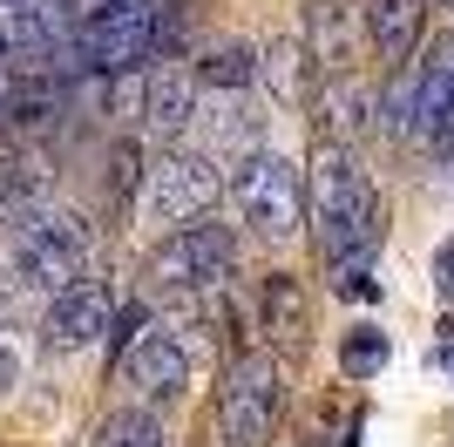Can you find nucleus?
Segmentation results:
<instances>
[{"mask_svg":"<svg viewBox=\"0 0 454 447\" xmlns=\"http://www.w3.org/2000/svg\"><path fill=\"white\" fill-rule=\"evenodd\" d=\"M366 35H373V48L400 68L420 41V0H366Z\"/></svg>","mask_w":454,"mask_h":447,"instance_id":"obj_12","label":"nucleus"},{"mask_svg":"<svg viewBox=\"0 0 454 447\" xmlns=\"http://www.w3.org/2000/svg\"><path fill=\"white\" fill-rule=\"evenodd\" d=\"M89 258H95V231L61 204H27L7 217V278L20 292H68V285L89 278Z\"/></svg>","mask_w":454,"mask_h":447,"instance_id":"obj_2","label":"nucleus"},{"mask_svg":"<svg viewBox=\"0 0 454 447\" xmlns=\"http://www.w3.org/2000/svg\"><path fill=\"white\" fill-rule=\"evenodd\" d=\"M217 149H258V115L251 109H238V102H217V109H210V156H217Z\"/></svg>","mask_w":454,"mask_h":447,"instance_id":"obj_18","label":"nucleus"},{"mask_svg":"<svg viewBox=\"0 0 454 447\" xmlns=\"http://www.w3.org/2000/svg\"><path fill=\"white\" fill-rule=\"evenodd\" d=\"M325 122H333V129H340L346 143H353V136H360L366 122H380V102L360 89V82H346V74L333 82V74H325Z\"/></svg>","mask_w":454,"mask_h":447,"instance_id":"obj_15","label":"nucleus"},{"mask_svg":"<svg viewBox=\"0 0 454 447\" xmlns=\"http://www.w3.org/2000/svg\"><path fill=\"white\" fill-rule=\"evenodd\" d=\"M163 0H102L75 27V74H143L156 68Z\"/></svg>","mask_w":454,"mask_h":447,"instance_id":"obj_3","label":"nucleus"},{"mask_svg":"<svg viewBox=\"0 0 454 447\" xmlns=\"http://www.w3.org/2000/svg\"><path fill=\"white\" fill-rule=\"evenodd\" d=\"M231 264H238V238H231V224H184L170 238L150 251V278L163 292H217L231 278Z\"/></svg>","mask_w":454,"mask_h":447,"instance_id":"obj_7","label":"nucleus"},{"mask_svg":"<svg viewBox=\"0 0 454 447\" xmlns=\"http://www.w3.org/2000/svg\"><path fill=\"white\" fill-rule=\"evenodd\" d=\"M143 122H150V136L176 143V136L197 122V74L176 68V61L143 68Z\"/></svg>","mask_w":454,"mask_h":447,"instance_id":"obj_10","label":"nucleus"},{"mask_svg":"<svg viewBox=\"0 0 454 447\" xmlns=\"http://www.w3.org/2000/svg\"><path fill=\"white\" fill-rule=\"evenodd\" d=\"M217 190H224V169H217L210 149H170V156H156V163L143 169L136 210H143V224H156V231H163V224L184 231V224H197L217 204Z\"/></svg>","mask_w":454,"mask_h":447,"instance_id":"obj_4","label":"nucleus"},{"mask_svg":"<svg viewBox=\"0 0 454 447\" xmlns=\"http://www.w3.org/2000/svg\"><path fill=\"white\" fill-rule=\"evenodd\" d=\"M231 204H238V217L265 244H285L305 224V184L278 149H251V156H238V169H231Z\"/></svg>","mask_w":454,"mask_h":447,"instance_id":"obj_5","label":"nucleus"},{"mask_svg":"<svg viewBox=\"0 0 454 447\" xmlns=\"http://www.w3.org/2000/svg\"><path fill=\"white\" fill-rule=\"evenodd\" d=\"M122 380H129L143 400H176V393L190 387V353H184V339L170 333V325H143L136 333V346L122 359Z\"/></svg>","mask_w":454,"mask_h":447,"instance_id":"obj_9","label":"nucleus"},{"mask_svg":"<svg viewBox=\"0 0 454 447\" xmlns=\"http://www.w3.org/2000/svg\"><path fill=\"white\" fill-rule=\"evenodd\" d=\"M448 7H454V0H448Z\"/></svg>","mask_w":454,"mask_h":447,"instance_id":"obj_26","label":"nucleus"},{"mask_svg":"<svg viewBox=\"0 0 454 447\" xmlns=\"http://www.w3.org/2000/svg\"><path fill=\"white\" fill-rule=\"evenodd\" d=\"M14 380H20V359L14 346H0V393H14Z\"/></svg>","mask_w":454,"mask_h":447,"instance_id":"obj_23","label":"nucleus"},{"mask_svg":"<svg viewBox=\"0 0 454 447\" xmlns=\"http://www.w3.org/2000/svg\"><path fill=\"white\" fill-rule=\"evenodd\" d=\"M95 447H170V434H163V420L150 407H115L95 427Z\"/></svg>","mask_w":454,"mask_h":447,"instance_id":"obj_16","label":"nucleus"},{"mask_svg":"<svg viewBox=\"0 0 454 447\" xmlns=\"http://www.w3.org/2000/svg\"><path fill=\"white\" fill-rule=\"evenodd\" d=\"M258 68H265V55L258 48H245V41H217V48H204V61H197V82L217 95H238L258 82Z\"/></svg>","mask_w":454,"mask_h":447,"instance_id":"obj_13","label":"nucleus"},{"mask_svg":"<svg viewBox=\"0 0 454 447\" xmlns=\"http://www.w3.org/2000/svg\"><path fill=\"white\" fill-rule=\"evenodd\" d=\"M305 210H312V238H319V258L333 271V292H353V285L373 271L380 244H387V224H380V190L360 169V156L346 143H325L319 163H312V184H305Z\"/></svg>","mask_w":454,"mask_h":447,"instance_id":"obj_1","label":"nucleus"},{"mask_svg":"<svg viewBox=\"0 0 454 447\" xmlns=\"http://www.w3.org/2000/svg\"><path fill=\"white\" fill-rule=\"evenodd\" d=\"M434 285H441V298H454V238L434 251Z\"/></svg>","mask_w":454,"mask_h":447,"instance_id":"obj_22","label":"nucleus"},{"mask_svg":"<svg viewBox=\"0 0 454 447\" xmlns=\"http://www.w3.org/2000/svg\"><path fill=\"white\" fill-rule=\"evenodd\" d=\"M143 325H150V312H143V305H122V312H115V325H109V353L122 359L136 346V333H143Z\"/></svg>","mask_w":454,"mask_h":447,"instance_id":"obj_21","label":"nucleus"},{"mask_svg":"<svg viewBox=\"0 0 454 447\" xmlns=\"http://www.w3.org/2000/svg\"><path fill=\"white\" fill-rule=\"evenodd\" d=\"M0 7H27V0H0Z\"/></svg>","mask_w":454,"mask_h":447,"instance_id":"obj_24","label":"nucleus"},{"mask_svg":"<svg viewBox=\"0 0 454 447\" xmlns=\"http://www.w3.org/2000/svg\"><path fill=\"white\" fill-rule=\"evenodd\" d=\"M136 163H143V156H136V143H115V149H109V190H115V197H129V190L143 184V169H136Z\"/></svg>","mask_w":454,"mask_h":447,"instance_id":"obj_20","label":"nucleus"},{"mask_svg":"<svg viewBox=\"0 0 454 447\" xmlns=\"http://www.w3.org/2000/svg\"><path fill=\"white\" fill-rule=\"evenodd\" d=\"M414 143H434L454 149V35H441L420 61V122H414Z\"/></svg>","mask_w":454,"mask_h":447,"instance_id":"obj_11","label":"nucleus"},{"mask_svg":"<svg viewBox=\"0 0 454 447\" xmlns=\"http://www.w3.org/2000/svg\"><path fill=\"white\" fill-rule=\"evenodd\" d=\"M285 387H278V359L271 353H245L224 366V387H217V420H224L231 447H265L278 427Z\"/></svg>","mask_w":454,"mask_h":447,"instance_id":"obj_6","label":"nucleus"},{"mask_svg":"<svg viewBox=\"0 0 454 447\" xmlns=\"http://www.w3.org/2000/svg\"><path fill=\"white\" fill-rule=\"evenodd\" d=\"M109 325H115V292L102 278H82V285L48 298L41 339H48V353H82L95 339H109Z\"/></svg>","mask_w":454,"mask_h":447,"instance_id":"obj_8","label":"nucleus"},{"mask_svg":"<svg viewBox=\"0 0 454 447\" xmlns=\"http://www.w3.org/2000/svg\"><path fill=\"white\" fill-rule=\"evenodd\" d=\"M387 359H394V333H380V325H353L340 339V372H353V380H373Z\"/></svg>","mask_w":454,"mask_h":447,"instance_id":"obj_17","label":"nucleus"},{"mask_svg":"<svg viewBox=\"0 0 454 447\" xmlns=\"http://www.w3.org/2000/svg\"><path fill=\"white\" fill-rule=\"evenodd\" d=\"M0 55H7V35H0Z\"/></svg>","mask_w":454,"mask_h":447,"instance_id":"obj_25","label":"nucleus"},{"mask_svg":"<svg viewBox=\"0 0 454 447\" xmlns=\"http://www.w3.org/2000/svg\"><path fill=\"white\" fill-rule=\"evenodd\" d=\"M305 68H312L305 48H299V41H285V48H271V55H265V68H258V74H271L278 95H305ZM312 74H319V68H312Z\"/></svg>","mask_w":454,"mask_h":447,"instance_id":"obj_19","label":"nucleus"},{"mask_svg":"<svg viewBox=\"0 0 454 447\" xmlns=\"http://www.w3.org/2000/svg\"><path fill=\"white\" fill-rule=\"evenodd\" d=\"M414 122H420V61H400V68H394V89L380 95V136L414 143Z\"/></svg>","mask_w":454,"mask_h":447,"instance_id":"obj_14","label":"nucleus"}]
</instances>
